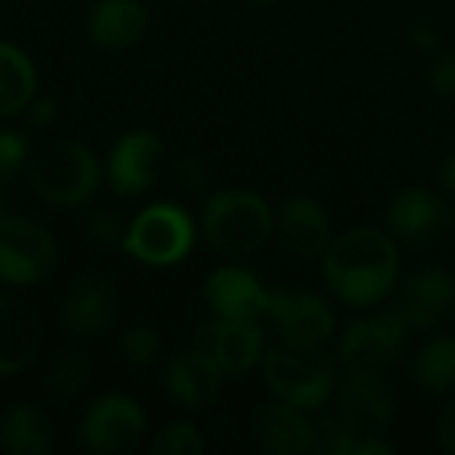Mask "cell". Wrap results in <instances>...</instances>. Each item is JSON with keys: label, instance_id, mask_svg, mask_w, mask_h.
I'll return each instance as SVG.
<instances>
[{"label": "cell", "instance_id": "1", "mask_svg": "<svg viewBox=\"0 0 455 455\" xmlns=\"http://www.w3.org/2000/svg\"><path fill=\"white\" fill-rule=\"evenodd\" d=\"M400 277V248L389 232L357 227L333 237L323 256V280L328 291L352 309L384 304Z\"/></svg>", "mask_w": 455, "mask_h": 455}, {"label": "cell", "instance_id": "2", "mask_svg": "<svg viewBox=\"0 0 455 455\" xmlns=\"http://www.w3.org/2000/svg\"><path fill=\"white\" fill-rule=\"evenodd\" d=\"M27 184L32 195L51 208H80L99 195L104 165L88 144L64 139L43 147L29 160Z\"/></svg>", "mask_w": 455, "mask_h": 455}, {"label": "cell", "instance_id": "3", "mask_svg": "<svg viewBox=\"0 0 455 455\" xmlns=\"http://www.w3.org/2000/svg\"><path fill=\"white\" fill-rule=\"evenodd\" d=\"M200 229L227 256H251L275 237V211L251 189H221L205 197Z\"/></svg>", "mask_w": 455, "mask_h": 455}, {"label": "cell", "instance_id": "4", "mask_svg": "<svg viewBox=\"0 0 455 455\" xmlns=\"http://www.w3.org/2000/svg\"><path fill=\"white\" fill-rule=\"evenodd\" d=\"M264 384L275 400L299 411H320L336 395V365L323 347L283 344L261 360Z\"/></svg>", "mask_w": 455, "mask_h": 455}, {"label": "cell", "instance_id": "5", "mask_svg": "<svg viewBox=\"0 0 455 455\" xmlns=\"http://www.w3.org/2000/svg\"><path fill=\"white\" fill-rule=\"evenodd\" d=\"M197 227L192 216L176 203H152L141 208L125 229L123 251L152 269L181 264L195 248Z\"/></svg>", "mask_w": 455, "mask_h": 455}, {"label": "cell", "instance_id": "6", "mask_svg": "<svg viewBox=\"0 0 455 455\" xmlns=\"http://www.w3.org/2000/svg\"><path fill=\"white\" fill-rule=\"evenodd\" d=\"M59 264V243L48 227L24 213L0 219V283L8 288H29L53 275Z\"/></svg>", "mask_w": 455, "mask_h": 455}, {"label": "cell", "instance_id": "7", "mask_svg": "<svg viewBox=\"0 0 455 455\" xmlns=\"http://www.w3.org/2000/svg\"><path fill=\"white\" fill-rule=\"evenodd\" d=\"M411 325L397 307L355 320L339 347V360L347 373L387 376L405 355Z\"/></svg>", "mask_w": 455, "mask_h": 455}, {"label": "cell", "instance_id": "8", "mask_svg": "<svg viewBox=\"0 0 455 455\" xmlns=\"http://www.w3.org/2000/svg\"><path fill=\"white\" fill-rule=\"evenodd\" d=\"M147 427V413L133 397L109 392L91 400L80 416L77 440L88 453L123 455L141 445Z\"/></svg>", "mask_w": 455, "mask_h": 455}, {"label": "cell", "instance_id": "9", "mask_svg": "<svg viewBox=\"0 0 455 455\" xmlns=\"http://www.w3.org/2000/svg\"><path fill=\"white\" fill-rule=\"evenodd\" d=\"M120 315V293L101 272L77 275L59 301V320L77 339H99L109 333Z\"/></svg>", "mask_w": 455, "mask_h": 455}, {"label": "cell", "instance_id": "10", "mask_svg": "<svg viewBox=\"0 0 455 455\" xmlns=\"http://www.w3.org/2000/svg\"><path fill=\"white\" fill-rule=\"evenodd\" d=\"M165 163V147L157 133L136 128L123 133L107 152L104 179L120 197H133L147 192Z\"/></svg>", "mask_w": 455, "mask_h": 455}, {"label": "cell", "instance_id": "11", "mask_svg": "<svg viewBox=\"0 0 455 455\" xmlns=\"http://www.w3.org/2000/svg\"><path fill=\"white\" fill-rule=\"evenodd\" d=\"M267 317L275 323L283 344L293 347H325L336 333V312L317 293L272 291Z\"/></svg>", "mask_w": 455, "mask_h": 455}, {"label": "cell", "instance_id": "12", "mask_svg": "<svg viewBox=\"0 0 455 455\" xmlns=\"http://www.w3.org/2000/svg\"><path fill=\"white\" fill-rule=\"evenodd\" d=\"M192 344L213 357L227 379L245 376L264 360V331L259 320L213 317L195 331Z\"/></svg>", "mask_w": 455, "mask_h": 455}, {"label": "cell", "instance_id": "13", "mask_svg": "<svg viewBox=\"0 0 455 455\" xmlns=\"http://www.w3.org/2000/svg\"><path fill=\"white\" fill-rule=\"evenodd\" d=\"M451 205L427 187L403 189L387 208L389 235L405 245H432L451 229Z\"/></svg>", "mask_w": 455, "mask_h": 455}, {"label": "cell", "instance_id": "14", "mask_svg": "<svg viewBox=\"0 0 455 455\" xmlns=\"http://www.w3.org/2000/svg\"><path fill=\"white\" fill-rule=\"evenodd\" d=\"M275 235L296 259H323L333 243V224L325 205L309 195H291L275 213Z\"/></svg>", "mask_w": 455, "mask_h": 455}, {"label": "cell", "instance_id": "15", "mask_svg": "<svg viewBox=\"0 0 455 455\" xmlns=\"http://www.w3.org/2000/svg\"><path fill=\"white\" fill-rule=\"evenodd\" d=\"M339 416L363 437L381 435L395 419V395L387 384V376L349 373L336 384Z\"/></svg>", "mask_w": 455, "mask_h": 455}, {"label": "cell", "instance_id": "16", "mask_svg": "<svg viewBox=\"0 0 455 455\" xmlns=\"http://www.w3.org/2000/svg\"><path fill=\"white\" fill-rule=\"evenodd\" d=\"M413 331H435L455 315V275L443 267L413 272L395 304Z\"/></svg>", "mask_w": 455, "mask_h": 455}, {"label": "cell", "instance_id": "17", "mask_svg": "<svg viewBox=\"0 0 455 455\" xmlns=\"http://www.w3.org/2000/svg\"><path fill=\"white\" fill-rule=\"evenodd\" d=\"M45 328L35 309L0 293V379L29 371L43 352Z\"/></svg>", "mask_w": 455, "mask_h": 455}, {"label": "cell", "instance_id": "18", "mask_svg": "<svg viewBox=\"0 0 455 455\" xmlns=\"http://www.w3.org/2000/svg\"><path fill=\"white\" fill-rule=\"evenodd\" d=\"M205 301L213 312V317L224 320H261L269 309V296L259 277L243 267H216L205 277Z\"/></svg>", "mask_w": 455, "mask_h": 455}, {"label": "cell", "instance_id": "19", "mask_svg": "<svg viewBox=\"0 0 455 455\" xmlns=\"http://www.w3.org/2000/svg\"><path fill=\"white\" fill-rule=\"evenodd\" d=\"M224 371L195 344L171 355L165 365V392L187 411L208 408L219 400L224 387Z\"/></svg>", "mask_w": 455, "mask_h": 455}, {"label": "cell", "instance_id": "20", "mask_svg": "<svg viewBox=\"0 0 455 455\" xmlns=\"http://www.w3.org/2000/svg\"><path fill=\"white\" fill-rule=\"evenodd\" d=\"M149 27V13L141 0H96L85 32L88 40L101 51L133 48Z\"/></svg>", "mask_w": 455, "mask_h": 455}, {"label": "cell", "instance_id": "21", "mask_svg": "<svg viewBox=\"0 0 455 455\" xmlns=\"http://www.w3.org/2000/svg\"><path fill=\"white\" fill-rule=\"evenodd\" d=\"M56 429L35 403H13L0 416V451L8 455H45L53 451Z\"/></svg>", "mask_w": 455, "mask_h": 455}, {"label": "cell", "instance_id": "22", "mask_svg": "<svg viewBox=\"0 0 455 455\" xmlns=\"http://www.w3.org/2000/svg\"><path fill=\"white\" fill-rule=\"evenodd\" d=\"M253 432H256L259 448L267 453L301 455L309 451L312 421L304 416V411L275 400V403L259 408Z\"/></svg>", "mask_w": 455, "mask_h": 455}, {"label": "cell", "instance_id": "23", "mask_svg": "<svg viewBox=\"0 0 455 455\" xmlns=\"http://www.w3.org/2000/svg\"><path fill=\"white\" fill-rule=\"evenodd\" d=\"M37 93V69L24 48L0 40V120L27 109Z\"/></svg>", "mask_w": 455, "mask_h": 455}, {"label": "cell", "instance_id": "24", "mask_svg": "<svg viewBox=\"0 0 455 455\" xmlns=\"http://www.w3.org/2000/svg\"><path fill=\"white\" fill-rule=\"evenodd\" d=\"M416 387L427 395H448L455 389V336L429 339L413 357L411 371Z\"/></svg>", "mask_w": 455, "mask_h": 455}, {"label": "cell", "instance_id": "25", "mask_svg": "<svg viewBox=\"0 0 455 455\" xmlns=\"http://www.w3.org/2000/svg\"><path fill=\"white\" fill-rule=\"evenodd\" d=\"M91 381V360L75 347L59 349L45 368V395L56 405H72L80 400Z\"/></svg>", "mask_w": 455, "mask_h": 455}, {"label": "cell", "instance_id": "26", "mask_svg": "<svg viewBox=\"0 0 455 455\" xmlns=\"http://www.w3.org/2000/svg\"><path fill=\"white\" fill-rule=\"evenodd\" d=\"M357 432L341 416H320L312 421L309 453L317 455H352Z\"/></svg>", "mask_w": 455, "mask_h": 455}, {"label": "cell", "instance_id": "27", "mask_svg": "<svg viewBox=\"0 0 455 455\" xmlns=\"http://www.w3.org/2000/svg\"><path fill=\"white\" fill-rule=\"evenodd\" d=\"M205 451V440L200 429L189 421L165 424L149 443L152 455H200Z\"/></svg>", "mask_w": 455, "mask_h": 455}, {"label": "cell", "instance_id": "28", "mask_svg": "<svg viewBox=\"0 0 455 455\" xmlns=\"http://www.w3.org/2000/svg\"><path fill=\"white\" fill-rule=\"evenodd\" d=\"M160 333L147 323H133L120 333V357L128 365H152L160 355Z\"/></svg>", "mask_w": 455, "mask_h": 455}, {"label": "cell", "instance_id": "29", "mask_svg": "<svg viewBox=\"0 0 455 455\" xmlns=\"http://www.w3.org/2000/svg\"><path fill=\"white\" fill-rule=\"evenodd\" d=\"M125 219L112 211V208H99V211H91L85 216V237L96 245V248H115V245H123V237H125Z\"/></svg>", "mask_w": 455, "mask_h": 455}, {"label": "cell", "instance_id": "30", "mask_svg": "<svg viewBox=\"0 0 455 455\" xmlns=\"http://www.w3.org/2000/svg\"><path fill=\"white\" fill-rule=\"evenodd\" d=\"M29 160V141L16 128H0V181L16 176Z\"/></svg>", "mask_w": 455, "mask_h": 455}, {"label": "cell", "instance_id": "31", "mask_svg": "<svg viewBox=\"0 0 455 455\" xmlns=\"http://www.w3.org/2000/svg\"><path fill=\"white\" fill-rule=\"evenodd\" d=\"M171 179L184 195H203L208 187V168L197 155H179L171 163Z\"/></svg>", "mask_w": 455, "mask_h": 455}, {"label": "cell", "instance_id": "32", "mask_svg": "<svg viewBox=\"0 0 455 455\" xmlns=\"http://www.w3.org/2000/svg\"><path fill=\"white\" fill-rule=\"evenodd\" d=\"M429 88L440 99H455V53H440L429 67Z\"/></svg>", "mask_w": 455, "mask_h": 455}, {"label": "cell", "instance_id": "33", "mask_svg": "<svg viewBox=\"0 0 455 455\" xmlns=\"http://www.w3.org/2000/svg\"><path fill=\"white\" fill-rule=\"evenodd\" d=\"M24 115H27L29 128H37V131L51 128L59 120V99L48 96V93H35L32 101L27 104Z\"/></svg>", "mask_w": 455, "mask_h": 455}, {"label": "cell", "instance_id": "34", "mask_svg": "<svg viewBox=\"0 0 455 455\" xmlns=\"http://www.w3.org/2000/svg\"><path fill=\"white\" fill-rule=\"evenodd\" d=\"M437 443L443 451L455 455V400L437 419Z\"/></svg>", "mask_w": 455, "mask_h": 455}, {"label": "cell", "instance_id": "35", "mask_svg": "<svg viewBox=\"0 0 455 455\" xmlns=\"http://www.w3.org/2000/svg\"><path fill=\"white\" fill-rule=\"evenodd\" d=\"M395 445L389 440H384V435H363L355 443L352 455H392Z\"/></svg>", "mask_w": 455, "mask_h": 455}, {"label": "cell", "instance_id": "36", "mask_svg": "<svg viewBox=\"0 0 455 455\" xmlns=\"http://www.w3.org/2000/svg\"><path fill=\"white\" fill-rule=\"evenodd\" d=\"M411 40H413V45H416L421 53H432V51L437 48V43H440L437 32H435L432 27H427V24H419V27H413V32H411Z\"/></svg>", "mask_w": 455, "mask_h": 455}, {"label": "cell", "instance_id": "37", "mask_svg": "<svg viewBox=\"0 0 455 455\" xmlns=\"http://www.w3.org/2000/svg\"><path fill=\"white\" fill-rule=\"evenodd\" d=\"M440 184L445 187V192L455 200V155H451L443 163V168H440Z\"/></svg>", "mask_w": 455, "mask_h": 455}, {"label": "cell", "instance_id": "38", "mask_svg": "<svg viewBox=\"0 0 455 455\" xmlns=\"http://www.w3.org/2000/svg\"><path fill=\"white\" fill-rule=\"evenodd\" d=\"M5 213H11V211L5 208V200H3V195H0V219H3Z\"/></svg>", "mask_w": 455, "mask_h": 455}]
</instances>
